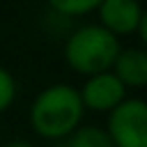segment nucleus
<instances>
[{
    "mask_svg": "<svg viewBox=\"0 0 147 147\" xmlns=\"http://www.w3.org/2000/svg\"><path fill=\"white\" fill-rule=\"evenodd\" d=\"M5 147H34L30 140H9Z\"/></svg>",
    "mask_w": 147,
    "mask_h": 147,
    "instance_id": "obj_10",
    "label": "nucleus"
},
{
    "mask_svg": "<svg viewBox=\"0 0 147 147\" xmlns=\"http://www.w3.org/2000/svg\"><path fill=\"white\" fill-rule=\"evenodd\" d=\"M101 0H46L48 9L64 18H80L87 14H94Z\"/></svg>",
    "mask_w": 147,
    "mask_h": 147,
    "instance_id": "obj_8",
    "label": "nucleus"
},
{
    "mask_svg": "<svg viewBox=\"0 0 147 147\" xmlns=\"http://www.w3.org/2000/svg\"><path fill=\"white\" fill-rule=\"evenodd\" d=\"M119 48H122L119 39L113 37L108 30H103L99 23H83L67 34L62 46V57L74 74L87 78L108 71Z\"/></svg>",
    "mask_w": 147,
    "mask_h": 147,
    "instance_id": "obj_2",
    "label": "nucleus"
},
{
    "mask_svg": "<svg viewBox=\"0 0 147 147\" xmlns=\"http://www.w3.org/2000/svg\"><path fill=\"white\" fill-rule=\"evenodd\" d=\"M16 96H18V80L7 67L0 64V115L14 106Z\"/></svg>",
    "mask_w": 147,
    "mask_h": 147,
    "instance_id": "obj_9",
    "label": "nucleus"
},
{
    "mask_svg": "<svg viewBox=\"0 0 147 147\" xmlns=\"http://www.w3.org/2000/svg\"><path fill=\"white\" fill-rule=\"evenodd\" d=\"M103 131L113 147H147V103L129 94L106 115Z\"/></svg>",
    "mask_w": 147,
    "mask_h": 147,
    "instance_id": "obj_3",
    "label": "nucleus"
},
{
    "mask_svg": "<svg viewBox=\"0 0 147 147\" xmlns=\"http://www.w3.org/2000/svg\"><path fill=\"white\" fill-rule=\"evenodd\" d=\"M57 147H113V142H110L108 133L103 131V126L80 124L71 136L60 140Z\"/></svg>",
    "mask_w": 147,
    "mask_h": 147,
    "instance_id": "obj_7",
    "label": "nucleus"
},
{
    "mask_svg": "<svg viewBox=\"0 0 147 147\" xmlns=\"http://www.w3.org/2000/svg\"><path fill=\"white\" fill-rule=\"evenodd\" d=\"M78 96H80V103H83L85 110L108 115L113 108H117V106L129 96V90H126V87L119 83V78L108 69V71L87 76V78L83 80V85L78 87Z\"/></svg>",
    "mask_w": 147,
    "mask_h": 147,
    "instance_id": "obj_5",
    "label": "nucleus"
},
{
    "mask_svg": "<svg viewBox=\"0 0 147 147\" xmlns=\"http://www.w3.org/2000/svg\"><path fill=\"white\" fill-rule=\"evenodd\" d=\"M94 14L99 18L96 23L117 39L138 34L140 41H145L147 37V16L140 0H101Z\"/></svg>",
    "mask_w": 147,
    "mask_h": 147,
    "instance_id": "obj_4",
    "label": "nucleus"
},
{
    "mask_svg": "<svg viewBox=\"0 0 147 147\" xmlns=\"http://www.w3.org/2000/svg\"><path fill=\"white\" fill-rule=\"evenodd\" d=\"M110 71L119 78V83L131 90H142L147 85V53L140 46L119 48Z\"/></svg>",
    "mask_w": 147,
    "mask_h": 147,
    "instance_id": "obj_6",
    "label": "nucleus"
},
{
    "mask_svg": "<svg viewBox=\"0 0 147 147\" xmlns=\"http://www.w3.org/2000/svg\"><path fill=\"white\" fill-rule=\"evenodd\" d=\"M85 108L78 96V87L69 83L46 85L28 108L30 129L46 140L60 142L83 124Z\"/></svg>",
    "mask_w": 147,
    "mask_h": 147,
    "instance_id": "obj_1",
    "label": "nucleus"
}]
</instances>
